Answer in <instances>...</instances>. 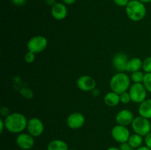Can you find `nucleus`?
I'll return each mask as SVG.
<instances>
[{
    "label": "nucleus",
    "instance_id": "obj_37",
    "mask_svg": "<svg viewBox=\"0 0 151 150\" xmlns=\"http://www.w3.org/2000/svg\"><path fill=\"white\" fill-rule=\"evenodd\" d=\"M69 150H75V149H69Z\"/></svg>",
    "mask_w": 151,
    "mask_h": 150
},
{
    "label": "nucleus",
    "instance_id": "obj_15",
    "mask_svg": "<svg viewBox=\"0 0 151 150\" xmlns=\"http://www.w3.org/2000/svg\"><path fill=\"white\" fill-rule=\"evenodd\" d=\"M139 114L147 119H151V99H146L139 106Z\"/></svg>",
    "mask_w": 151,
    "mask_h": 150
},
{
    "label": "nucleus",
    "instance_id": "obj_11",
    "mask_svg": "<svg viewBox=\"0 0 151 150\" xmlns=\"http://www.w3.org/2000/svg\"><path fill=\"white\" fill-rule=\"evenodd\" d=\"M86 121L83 114L79 112H75L69 115L66 119L67 126L72 129H78L82 127Z\"/></svg>",
    "mask_w": 151,
    "mask_h": 150
},
{
    "label": "nucleus",
    "instance_id": "obj_18",
    "mask_svg": "<svg viewBox=\"0 0 151 150\" xmlns=\"http://www.w3.org/2000/svg\"><path fill=\"white\" fill-rule=\"evenodd\" d=\"M47 150H69L67 144L63 140L55 139L50 141L47 147Z\"/></svg>",
    "mask_w": 151,
    "mask_h": 150
},
{
    "label": "nucleus",
    "instance_id": "obj_25",
    "mask_svg": "<svg viewBox=\"0 0 151 150\" xmlns=\"http://www.w3.org/2000/svg\"><path fill=\"white\" fill-rule=\"evenodd\" d=\"M21 94H22V95L24 97L28 99H31L32 97V91L29 89H27V88H24V89H22V91H21Z\"/></svg>",
    "mask_w": 151,
    "mask_h": 150
},
{
    "label": "nucleus",
    "instance_id": "obj_6",
    "mask_svg": "<svg viewBox=\"0 0 151 150\" xmlns=\"http://www.w3.org/2000/svg\"><path fill=\"white\" fill-rule=\"evenodd\" d=\"M147 91L143 83H134L129 88V94L131 101L140 104L147 99Z\"/></svg>",
    "mask_w": 151,
    "mask_h": 150
},
{
    "label": "nucleus",
    "instance_id": "obj_24",
    "mask_svg": "<svg viewBox=\"0 0 151 150\" xmlns=\"http://www.w3.org/2000/svg\"><path fill=\"white\" fill-rule=\"evenodd\" d=\"M35 54L32 52V51H28L26 54H24V60L27 63H32L35 61Z\"/></svg>",
    "mask_w": 151,
    "mask_h": 150
},
{
    "label": "nucleus",
    "instance_id": "obj_4",
    "mask_svg": "<svg viewBox=\"0 0 151 150\" xmlns=\"http://www.w3.org/2000/svg\"><path fill=\"white\" fill-rule=\"evenodd\" d=\"M131 126L135 133L142 137H145L151 132V124L149 119L141 116L134 118Z\"/></svg>",
    "mask_w": 151,
    "mask_h": 150
},
{
    "label": "nucleus",
    "instance_id": "obj_10",
    "mask_svg": "<svg viewBox=\"0 0 151 150\" xmlns=\"http://www.w3.org/2000/svg\"><path fill=\"white\" fill-rule=\"evenodd\" d=\"M77 86L82 91H92L96 88V81L92 76L83 75L77 80Z\"/></svg>",
    "mask_w": 151,
    "mask_h": 150
},
{
    "label": "nucleus",
    "instance_id": "obj_5",
    "mask_svg": "<svg viewBox=\"0 0 151 150\" xmlns=\"http://www.w3.org/2000/svg\"><path fill=\"white\" fill-rule=\"evenodd\" d=\"M48 44L47 39L42 35H35L31 38L27 44L28 51L35 54L42 52L46 49Z\"/></svg>",
    "mask_w": 151,
    "mask_h": 150
},
{
    "label": "nucleus",
    "instance_id": "obj_9",
    "mask_svg": "<svg viewBox=\"0 0 151 150\" xmlns=\"http://www.w3.org/2000/svg\"><path fill=\"white\" fill-rule=\"evenodd\" d=\"M16 145L22 150H29L35 145L34 137L30 134L22 132L19 134L16 139Z\"/></svg>",
    "mask_w": 151,
    "mask_h": 150
},
{
    "label": "nucleus",
    "instance_id": "obj_28",
    "mask_svg": "<svg viewBox=\"0 0 151 150\" xmlns=\"http://www.w3.org/2000/svg\"><path fill=\"white\" fill-rule=\"evenodd\" d=\"M144 141L146 146H147L151 149V132L145 137Z\"/></svg>",
    "mask_w": 151,
    "mask_h": 150
},
{
    "label": "nucleus",
    "instance_id": "obj_32",
    "mask_svg": "<svg viewBox=\"0 0 151 150\" xmlns=\"http://www.w3.org/2000/svg\"><path fill=\"white\" fill-rule=\"evenodd\" d=\"M62 1H63V4H66V5H72L76 2L77 0H62Z\"/></svg>",
    "mask_w": 151,
    "mask_h": 150
},
{
    "label": "nucleus",
    "instance_id": "obj_26",
    "mask_svg": "<svg viewBox=\"0 0 151 150\" xmlns=\"http://www.w3.org/2000/svg\"><path fill=\"white\" fill-rule=\"evenodd\" d=\"M115 4L119 7H126L127 4L130 1V0H113Z\"/></svg>",
    "mask_w": 151,
    "mask_h": 150
},
{
    "label": "nucleus",
    "instance_id": "obj_20",
    "mask_svg": "<svg viewBox=\"0 0 151 150\" xmlns=\"http://www.w3.org/2000/svg\"><path fill=\"white\" fill-rule=\"evenodd\" d=\"M145 74H144L141 71L133 72V73H131V81L134 83H142L143 80H144Z\"/></svg>",
    "mask_w": 151,
    "mask_h": 150
},
{
    "label": "nucleus",
    "instance_id": "obj_1",
    "mask_svg": "<svg viewBox=\"0 0 151 150\" xmlns=\"http://www.w3.org/2000/svg\"><path fill=\"white\" fill-rule=\"evenodd\" d=\"M5 129L13 134H20L27 129L28 120L20 113H10L4 119Z\"/></svg>",
    "mask_w": 151,
    "mask_h": 150
},
{
    "label": "nucleus",
    "instance_id": "obj_16",
    "mask_svg": "<svg viewBox=\"0 0 151 150\" xmlns=\"http://www.w3.org/2000/svg\"><path fill=\"white\" fill-rule=\"evenodd\" d=\"M104 102L109 107H116L120 102V96L119 94L114 92V91H110L107 93L104 96Z\"/></svg>",
    "mask_w": 151,
    "mask_h": 150
},
{
    "label": "nucleus",
    "instance_id": "obj_35",
    "mask_svg": "<svg viewBox=\"0 0 151 150\" xmlns=\"http://www.w3.org/2000/svg\"><path fill=\"white\" fill-rule=\"evenodd\" d=\"M107 150H121V149L119 148H117V147L112 146V147H109Z\"/></svg>",
    "mask_w": 151,
    "mask_h": 150
},
{
    "label": "nucleus",
    "instance_id": "obj_13",
    "mask_svg": "<svg viewBox=\"0 0 151 150\" xmlns=\"http://www.w3.org/2000/svg\"><path fill=\"white\" fill-rule=\"evenodd\" d=\"M128 60V56L125 53L119 52L114 56L112 63L114 67L118 72H125L126 71Z\"/></svg>",
    "mask_w": 151,
    "mask_h": 150
},
{
    "label": "nucleus",
    "instance_id": "obj_27",
    "mask_svg": "<svg viewBox=\"0 0 151 150\" xmlns=\"http://www.w3.org/2000/svg\"><path fill=\"white\" fill-rule=\"evenodd\" d=\"M119 149L121 150H136L135 149L133 148L128 142L122 143V144H120V146H119Z\"/></svg>",
    "mask_w": 151,
    "mask_h": 150
},
{
    "label": "nucleus",
    "instance_id": "obj_36",
    "mask_svg": "<svg viewBox=\"0 0 151 150\" xmlns=\"http://www.w3.org/2000/svg\"><path fill=\"white\" fill-rule=\"evenodd\" d=\"M139 1H142L144 4H147V3H151V0H139Z\"/></svg>",
    "mask_w": 151,
    "mask_h": 150
},
{
    "label": "nucleus",
    "instance_id": "obj_14",
    "mask_svg": "<svg viewBox=\"0 0 151 150\" xmlns=\"http://www.w3.org/2000/svg\"><path fill=\"white\" fill-rule=\"evenodd\" d=\"M67 13V7H66V6L63 3L56 2L52 7H51L52 16L55 20H63L64 19H66Z\"/></svg>",
    "mask_w": 151,
    "mask_h": 150
},
{
    "label": "nucleus",
    "instance_id": "obj_19",
    "mask_svg": "<svg viewBox=\"0 0 151 150\" xmlns=\"http://www.w3.org/2000/svg\"><path fill=\"white\" fill-rule=\"evenodd\" d=\"M143 141H144V139H143L142 136L138 135L137 133H134L131 135L129 139H128V143L133 147L134 149H137L139 148L140 146H142Z\"/></svg>",
    "mask_w": 151,
    "mask_h": 150
},
{
    "label": "nucleus",
    "instance_id": "obj_31",
    "mask_svg": "<svg viewBox=\"0 0 151 150\" xmlns=\"http://www.w3.org/2000/svg\"><path fill=\"white\" fill-rule=\"evenodd\" d=\"M0 132L2 133L4 129H5V124H4V121L2 119H0Z\"/></svg>",
    "mask_w": 151,
    "mask_h": 150
},
{
    "label": "nucleus",
    "instance_id": "obj_2",
    "mask_svg": "<svg viewBox=\"0 0 151 150\" xmlns=\"http://www.w3.org/2000/svg\"><path fill=\"white\" fill-rule=\"evenodd\" d=\"M126 15L133 21H140L146 16L147 10L144 3L139 0H130L125 7Z\"/></svg>",
    "mask_w": 151,
    "mask_h": 150
},
{
    "label": "nucleus",
    "instance_id": "obj_30",
    "mask_svg": "<svg viewBox=\"0 0 151 150\" xmlns=\"http://www.w3.org/2000/svg\"><path fill=\"white\" fill-rule=\"evenodd\" d=\"M1 114L2 116H5V117H7V116H9V115L10 114V110H9V109L7 108V107H3L2 108H1Z\"/></svg>",
    "mask_w": 151,
    "mask_h": 150
},
{
    "label": "nucleus",
    "instance_id": "obj_29",
    "mask_svg": "<svg viewBox=\"0 0 151 150\" xmlns=\"http://www.w3.org/2000/svg\"><path fill=\"white\" fill-rule=\"evenodd\" d=\"M11 1L16 6H23L25 4L27 0H11Z\"/></svg>",
    "mask_w": 151,
    "mask_h": 150
},
{
    "label": "nucleus",
    "instance_id": "obj_12",
    "mask_svg": "<svg viewBox=\"0 0 151 150\" xmlns=\"http://www.w3.org/2000/svg\"><path fill=\"white\" fill-rule=\"evenodd\" d=\"M134 113L128 109H123L121 110L116 113L115 120L117 124L122 125V126H128L131 124L134 119Z\"/></svg>",
    "mask_w": 151,
    "mask_h": 150
},
{
    "label": "nucleus",
    "instance_id": "obj_34",
    "mask_svg": "<svg viewBox=\"0 0 151 150\" xmlns=\"http://www.w3.org/2000/svg\"><path fill=\"white\" fill-rule=\"evenodd\" d=\"M136 150H151L150 148H148L147 146H140L139 148L137 149Z\"/></svg>",
    "mask_w": 151,
    "mask_h": 150
},
{
    "label": "nucleus",
    "instance_id": "obj_3",
    "mask_svg": "<svg viewBox=\"0 0 151 150\" xmlns=\"http://www.w3.org/2000/svg\"><path fill=\"white\" fill-rule=\"evenodd\" d=\"M131 78L125 72L115 74L110 80V88L111 91L121 94L126 92L131 87Z\"/></svg>",
    "mask_w": 151,
    "mask_h": 150
},
{
    "label": "nucleus",
    "instance_id": "obj_22",
    "mask_svg": "<svg viewBox=\"0 0 151 150\" xmlns=\"http://www.w3.org/2000/svg\"><path fill=\"white\" fill-rule=\"evenodd\" d=\"M142 69L146 73H151V56L146 57L143 60Z\"/></svg>",
    "mask_w": 151,
    "mask_h": 150
},
{
    "label": "nucleus",
    "instance_id": "obj_21",
    "mask_svg": "<svg viewBox=\"0 0 151 150\" xmlns=\"http://www.w3.org/2000/svg\"><path fill=\"white\" fill-rule=\"evenodd\" d=\"M143 85L147 89V92L151 93V73H146L145 74Z\"/></svg>",
    "mask_w": 151,
    "mask_h": 150
},
{
    "label": "nucleus",
    "instance_id": "obj_33",
    "mask_svg": "<svg viewBox=\"0 0 151 150\" xmlns=\"http://www.w3.org/2000/svg\"><path fill=\"white\" fill-rule=\"evenodd\" d=\"M44 1L47 5L50 6V7H52L56 3V0H44Z\"/></svg>",
    "mask_w": 151,
    "mask_h": 150
},
{
    "label": "nucleus",
    "instance_id": "obj_17",
    "mask_svg": "<svg viewBox=\"0 0 151 150\" xmlns=\"http://www.w3.org/2000/svg\"><path fill=\"white\" fill-rule=\"evenodd\" d=\"M142 63L143 61L139 57H133L130 59L127 65L126 71L133 73L140 71V69H142Z\"/></svg>",
    "mask_w": 151,
    "mask_h": 150
},
{
    "label": "nucleus",
    "instance_id": "obj_7",
    "mask_svg": "<svg viewBox=\"0 0 151 150\" xmlns=\"http://www.w3.org/2000/svg\"><path fill=\"white\" fill-rule=\"evenodd\" d=\"M111 136L113 139L119 144L128 142L131 132L128 128L122 125L116 124L111 129Z\"/></svg>",
    "mask_w": 151,
    "mask_h": 150
},
{
    "label": "nucleus",
    "instance_id": "obj_23",
    "mask_svg": "<svg viewBox=\"0 0 151 150\" xmlns=\"http://www.w3.org/2000/svg\"><path fill=\"white\" fill-rule=\"evenodd\" d=\"M119 96H120V102L123 103V104H128L131 101L129 92L126 91V92L122 93V94H119Z\"/></svg>",
    "mask_w": 151,
    "mask_h": 150
},
{
    "label": "nucleus",
    "instance_id": "obj_8",
    "mask_svg": "<svg viewBox=\"0 0 151 150\" xmlns=\"http://www.w3.org/2000/svg\"><path fill=\"white\" fill-rule=\"evenodd\" d=\"M27 129L28 133L30 134L34 138H36L43 134L44 131V124L42 121L38 118H31L27 121Z\"/></svg>",
    "mask_w": 151,
    "mask_h": 150
}]
</instances>
